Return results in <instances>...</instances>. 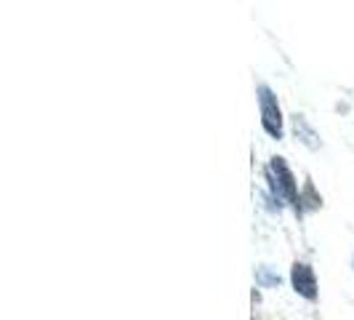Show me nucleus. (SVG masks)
I'll use <instances>...</instances> for the list:
<instances>
[{"mask_svg":"<svg viewBox=\"0 0 354 320\" xmlns=\"http://www.w3.org/2000/svg\"><path fill=\"white\" fill-rule=\"evenodd\" d=\"M259 281L266 283V285H277L280 283V275H269L266 269H259Z\"/></svg>","mask_w":354,"mask_h":320,"instance_id":"obj_4","label":"nucleus"},{"mask_svg":"<svg viewBox=\"0 0 354 320\" xmlns=\"http://www.w3.org/2000/svg\"><path fill=\"white\" fill-rule=\"evenodd\" d=\"M269 179H272V187H274V193L277 197H285V200H290V203H296L299 206V190H296V181H293V174H290V168L285 166L283 158H274L269 163Z\"/></svg>","mask_w":354,"mask_h":320,"instance_id":"obj_1","label":"nucleus"},{"mask_svg":"<svg viewBox=\"0 0 354 320\" xmlns=\"http://www.w3.org/2000/svg\"><path fill=\"white\" fill-rule=\"evenodd\" d=\"M290 278H293V288H296L301 296H306V299H315V296H317V281H315V272H312L309 265L296 262Z\"/></svg>","mask_w":354,"mask_h":320,"instance_id":"obj_3","label":"nucleus"},{"mask_svg":"<svg viewBox=\"0 0 354 320\" xmlns=\"http://www.w3.org/2000/svg\"><path fill=\"white\" fill-rule=\"evenodd\" d=\"M259 102H261V123H264L266 134H272L274 139L283 136V115H280V105L274 99V94L261 86L259 89Z\"/></svg>","mask_w":354,"mask_h":320,"instance_id":"obj_2","label":"nucleus"}]
</instances>
